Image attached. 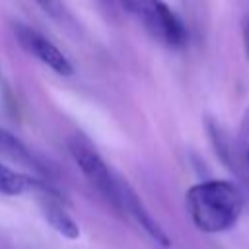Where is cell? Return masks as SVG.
Instances as JSON below:
<instances>
[{
    "mask_svg": "<svg viewBox=\"0 0 249 249\" xmlns=\"http://www.w3.org/2000/svg\"><path fill=\"white\" fill-rule=\"evenodd\" d=\"M193 224L206 233L230 230L241 216L243 196L231 181L212 179L193 185L185 196Z\"/></svg>",
    "mask_w": 249,
    "mask_h": 249,
    "instance_id": "1",
    "label": "cell"
},
{
    "mask_svg": "<svg viewBox=\"0 0 249 249\" xmlns=\"http://www.w3.org/2000/svg\"><path fill=\"white\" fill-rule=\"evenodd\" d=\"M115 6L134 16L158 41L169 47H183L187 43L185 23L163 0H115Z\"/></svg>",
    "mask_w": 249,
    "mask_h": 249,
    "instance_id": "2",
    "label": "cell"
},
{
    "mask_svg": "<svg viewBox=\"0 0 249 249\" xmlns=\"http://www.w3.org/2000/svg\"><path fill=\"white\" fill-rule=\"evenodd\" d=\"M68 150L78 169L86 177V181L113 206L119 210V177H115L105 163V160L97 154V150L80 136L68 140Z\"/></svg>",
    "mask_w": 249,
    "mask_h": 249,
    "instance_id": "3",
    "label": "cell"
},
{
    "mask_svg": "<svg viewBox=\"0 0 249 249\" xmlns=\"http://www.w3.org/2000/svg\"><path fill=\"white\" fill-rule=\"evenodd\" d=\"M14 35L21 49L29 54H33L37 60H41L45 66H49L54 74L68 78L74 74V66L68 60V56L43 33L37 29L25 25V23H14Z\"/></svg>",
    "mask_w": 249,
    "mask_h": 249,
    "instance_id": "4",
    "label": "cell"
},
{
    "mask_svg": "<svg viewBox=\"0 0 249 249\" xmlns=\"http://www.w3.org/2000/svg\"><path fill=\"white\" fill-rule=\"evenodd\" d=\"M119 210H124L156 243L169 247V243H171L169 235L163 231V228L158 224V220L150 214V210L144 206V202L134 193V189L123 179H119Z\"/></svg>",
    "mask_w": 249,
    "mask_h": 249,
    "instance_id": "5",
    "label": "cell"
},
{
    "mask_svg": "<svg viewBox=\"0 0 249 249\" xmlns=\"http://www.w3.org/2000/svg\"><path fill=\"white\" fill-rule=\"evenodd\" d=\"M29 191H37L43 196L56 195L54 189H51L45 181L35 179V177L25 175V173H19V171H16V169H12L0 161V193L8 195V196H16V195H23Z\"/></svg>",
    "mask_w": 249,
    "mask_h": 249,
    "instance_id": "6",
    "label": "cell"
},
{
    "mask_svg": "<svg viewBox=\"0 0 249 249\" xmlns=\"http://www.w3.org/2000/svg\"><path fill=\"white\" fill-rule=\"evenodd\" d=\"M41 208H43L45 220H47V222L51 224V228L56 230L62 237H66V239H78V237H80L78 222H76V220L68 214V210L60 204V196H58V195L43 196Z\"/></svg>",
    "mask_w": 249,
    "mask_h": 249,
    "instance_id": "7",
    "label": "cell"
},
{
    "mask_svg": "<svg viewBox=\"0 0 249 249\" xmlns=\"http://www.w3.org/2000/svg\"><path fill=\"white\" fill-rule=\"evenodd\" d=\"M0 156H6L18 163H23L27 167H35L41 169V163L37 161V158L29 152V148L12 132H8L6 128H0Z\"/></svg>",
    "mask_w": 249,
    "mask_h": 249,
    "instance_id": "8",
    "label": "cell"
},
{
    "mask_svg": "<svg viewBox=\"0 0 249 249\" xmlns=\"http://www.w3.org/2000/svg\"><path fill=\"white\" fill-rule=\"evenodd\" d=\"M35 2H37L45 12H49L53 18H60V14L64 12L60 0H35Z\"/></svg>",
    "mask_w": 249,
    "mask_h": 249,
    "instance_id": "9",
    "label": "cell"
},
{
    "mask_svg": "<svg viewBox=\"0 0 249 249\" xmlns=\"http://www.w3.org/2000/svg\"><path fill=\"white\" fill-rule=\"evenodd\" d=\"M247 53H249V27H247Z\"/></svg>",
    "mask_w": 249,
    "mask_h": 249,
    "instance_id": "10",
    "label": "cell"
},
{
    "mask_svg": "<svg viewBox=\"0 0 249 249\" xmlns=\"http://www.w3.org/2000/svg\"><path fill=\"white\" fill-rule=\"evenodd\" d=\"M245 158H247V163H249V146H247V150H245Z\"/></svg>",
    "mask_w": 249,
    "mask_h": 249,
    "instance_id": "11",
    "label": "cell"
}]
</instances>
